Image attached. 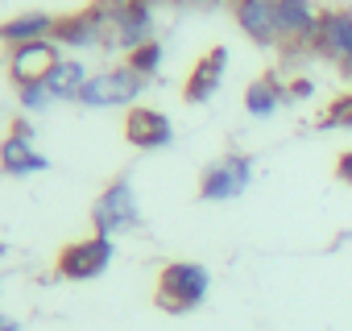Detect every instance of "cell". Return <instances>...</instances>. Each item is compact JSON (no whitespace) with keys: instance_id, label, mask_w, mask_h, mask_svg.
<instances>
[{"instance_id":"1","label":"cell","mask_w":352,"mask_h":331,"mask_svg":"<svg viewBox=\"0 0 352 331\" xmlns=\"http://www.w3.org/2000/svg\"><path fill=\"white\" fill-rule=\"evenodd\" d=\"M208 286H212V277H208L204 265L174 261L157 277V306L170 310V315H183V310H191V306H199L208 298Z\"/></svg>"},{"instance_id":"2","label":"cell","mask_w":352,"mask_h":331,"mask_svg":"<svg viewBox=\"0 0 352 331\" xmlns=\"http://www.w3.org/2000/svg\"><path fill=\"white\" fill-rule=\"evenodd\" d=\"M141 224V207H137V195L129 187V179H116L91 207V228L96 236H120V232H133Z\"/></svg>"},{"instance_id":"3","label":"cell","mask_w":352,"mask_h":331,"mask_svg":"<svg viewBox=\"0 0 352 331\" xmlns=\"http://www.w3.org/2000/svg\"><path fill=\"white\" fill-rule=\"evenodd\" d=\"M145 91V79L133 71V67H116V71H100L83 83L79 91V104L87 108H124L133 104L137 95Z\"/></svg>"},{"instance_id":"4","label":"cell","mask_w":352,"mask_h":331,"mask_svg":"<svg viewBox=\"0 0 352 331\" xmlns=\"http://www.w3.org/2000/svg\"><path fill=\"white\" fill-rule=\"evenodd\" d=\"M249 183H253V157H245V153H228V157L212 161L208 170H204L199 199H208V203H224V199H236Z\"/></svg>"},{"instance_id":"5","label":"cell","mask_w":352,"mask_h":331,"mask_svg":"<svg viewBox=\"0 0 352 331\" xmlns=\"http://www.w3.org/2000/svg\"><path fill=\"white\" fill-rule=\"evenodd\" d=\"M58 42L54 38H42V42H25V46H13V58H9V75L17 87H34V83H46L50 71L58 67Z\"/></svg>"},{"instance_id":"6","label":"cell","mask_w":352,"mask_h":331,"mask_svg":"<svg viewBox=\"0 0 352 331\" xmlns=\"http://www.w3.org/2000/svg\"><path fill=\"white\" fill-rule=\"evenodd\" d=\"M112 261V240L108 236H87V240H75L58 253V273L71 277V282H87V277H100Z\"/></svg>"},{"instance_id":"7","label":"cell","mask_w":352,"mask_h":331,"mask_svg":"<svg viewBox=\"0 0 352 331\" xmlns=\"http://www.w3.org/2000/svg\"><path fill=\"white\" fill-rule=\"evenodd\" d=\"M315 46L336 58L344 71H352V9H327L319 17V34H315Z\"/></svg>"},{"instance_id":"8","label":"cell","mask_w":352,"mask_h":331,"mask_svg":"<svg viewBox=\"0 0 352 331\" xmlns=\"http://www.w3.org/2000/svg\"><path fill=\"white\" fill-rule=\"evenodd\" d=\"M0 166H5V174H38L46 170V157L34 149V128L21 120L13 124V133L5 137V145H0Z\"/></svg>"},{"instance_id":"9","label":"cell","mask_w":352,"mask_h":331,"mask_svg":"<svg viewBox=\"0 0 352 331\" xmlns=\"http://www.w3.org/2000/svg\"><path fill=\"white\" fill-rule=\"evenodd\" d=\"M274 13H278V34H282V42H298V46L315 42L323 13L311 5V0H274Z\"/></svg>"},{"instance_id":"10","label":"cell","mask_w":352,"mask_h":331,"mask_svg":"<svg viewBox=\"0 0 352 331\" xmlns=\"http://www.w3.org/2000/svg\"><path fill=\"white\" fill-rule=\"evenodd\" d=\"M124 137L137 149H166L174 141V124L157 108H133L129 120H124Z\"/></svg>"},{"instance_id":"11","label":"cell","mask_w":352,"mask_h":331,"mask_svg":"<svg viewBox=\"0 0 352 331\" xmlns=\"http://www.w3.org/2000/svg\"><path fill=\"white\" fill-rule=\"evenodd\" d=\"M224 71H228V50L224 46H216V50H208L195 67H191V75H187V83H183V95L191 100V104H204V100H212L216 91H220V79H224Z\"/></svg>"},{"instance_id":"12","label":"cell","mask_w":352,"mask_h":331,"mask_svg":"<svg viewBox=\"0 0 352 331\" xmlns=\"http://www.w3.org/2000/svg\"><path fill=\"white\" fill-rule=\"evenodd\" d=\"M232 9H236V25L261 42V46H274L282 42L278 34V13H274V0H232Z\"/></svg>"},{"instance_id":"13","label":"cell","mask_w":352,"mask_h":331,"mask_svg":"<svg viewBox=\"0 0 352 331\" xmlns=\"http://www.w3.org/2000/svg\"><path fill=\"white\" fill-rule=\"evenodd\" d=\"M54 42H58V46H100V42H108V30H104V21L87 9V13L63 17V21L54 25Z\"/></svg>"},{"instance_id":"14","label":"cell","mask_w":352,"mask_h":331,"mask_svg":"<svg viewBox=\"0 0 352 331\" xmlns=\"http://www.w3.org/2000/svg\"><path fill=\"white\" fill-rule=\"evenodd\" d=\"M54 17L50 13H21L13 21L0 25V42H13V46H25V42H42V38H54Z\"/></svg>"},{"instance_id":"15","label":"cell","mask_w":352,"mask_h":331,"mask_svg":"<svg viewBox=\"0 0 352 331\" xmlns=\"http://www.w3.org/2000/svg\"><path fill=\"white\" fill-rule=\"evenodd\" d=\"M282 100H290V91H286L274 75L249 83V91H245V108H249V116H274Z\"/></svg>"},{"instance_id":"16","label":"cell","mask_w":352,"mask_h":331,"mask_svg":"<svg viewBox=\"0 0 352 331\" xmlns=\"http://www.w3.org/2000/svg\"><path fill=\"white\" fill-rule=\"evenodd\" d=\"M87 79H91V75L83 71V62L63 58V62L50 71L46 87H50V95H54V100H79V91H83V83H87Z\"/></svg>"},{"instance_id":"17","label":"cell","mask_w":352,"mask_h":331,"mask_svg":"<svg viewBox=\"0 0 352 331\" xmlns=\"http://www.w3.org/2000/svg\"><path fill=\"white\" fill-rule=\"evenodd\" d=\"M129 67H133L141 79L157 75V67H162V42H145L141 50H133V54H129Z\"/></svg>"},{"instance_id":"18","label":"cell","mask_w":352,"mask_h":331,"mask_svg":"<svg viewBox=\"0 0 352 331\" xmlns=\"http://www.w3.org/2000/svg\"><path fill=\"white\" fill-rule=\"evenodd\" d=\"M17 91H21V108H25V112H42V108L54 100L46 83H34V87H17Z\"/></svg>"},{"instance_id":"19","label":"cell","mask_w":352,"mask_h":331,"mask_svg":"<svg viewBox=\"0 0 352 331\" xmlns=\"http://www.w3.org/2000/svg\"><path fill=\"white\" fill-rule=\"evenodd\" d=\"M323 124H348V128H352V95H348V100H340V104L327 112V120H323Z\"/></svg>"},{"instance_id":"20","label":"cell","mask_w":352,"mask_h":331,"mask_svg":"<svg viewBox=\"0 0 352 331\" xmlns=\"http://www.w3.org/2000/svg\"><path fill=\"white\" fill-rule=\"evenodd\" d=\"M336 174H340V179H344V183L352 187V153H344V157H340V166H336Z\"/></svg>"},{"instance_id":"21","label":"cell","mask_w":352,"mask_h":331,"mask_svg":"<svg viewBox=\"0 0 352 331\" xmlns=\"http://www.w3.org/2000/svg\"><path fill=\"white\" fill-rule=\"evenodd\" d=\"M174 5H191V9H216V5H228V0H174Z\"/></svg>"},{"instance_id":"22","label":"cell","mask_w":352,"mask_h":331,"mask_svg":"<svg viewBox=\"0 0 352 331\" xmlns=\"http://www.w3.org/2000/svg\"><path fill=\"white\" fill-rule=\"evenodd\" d=\"M290 95H294V100L311 95V79H294V83H290Z\"/></svg>"},{"instance_id":"23","label":"cell","mask_w":352,"mask_h":331,"mask_svg":"<svg viewBox=\"0 0 352 331\" xmlns=\"http://www.w3.org/2000/svg\"><path fill=\"white\" fill-rule=\"evenodd\" d=\"M0 331H21V323H17V319H5V315H0Z\"/></svg>"}]
</instances>
